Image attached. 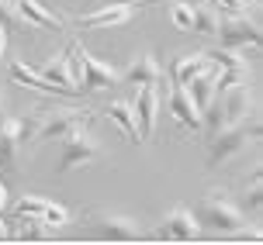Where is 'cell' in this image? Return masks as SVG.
<instances>
[{
	"label": "cell",
	"instance_id": "cell-23",
	"mask_svg": "<svg viewBox=\"0 0 263 245\" xmlns=\"http://www.w3.org/2000/svg\"><path fill=\"white\" fill-rule=\"evenodd\" d=\"M0 25L7 31H31L28 21L21 17V11H17V0H0Z\"/></svg>",
	"mask_w": 263,
	"mask_h": 245
},
{
	"label": "cell",
	"instance_id": "cell-18",
	"mask_svg": "<svg viewBox=\"0 0 263 245\" xmlns=\"http://www.w3.org/2000/svg\"><path fill=\"white\" fill-rule=\"evenodd\" d=\"M208 66H211L208 52H191V55H180V59L173 63V69H170V79H173V83H180V87H187V83H191L197 73H204Z\"/></svg>",
	"mask_w": 263,
	"mask_h": 245
},
{
	"label": "cell",
	"instance_id": "cell-25",
	"mask_svg": "<svg viewBox=\"0 0 263 245\" xmlns=\"http://www.w3.org/2000/svg\"><path fill=\"white\" fill-rule=\"evenodd\" d=\"M260 207H263V176L260 173H253V183H250V190H246V200H242V214H260Z\"/></svg>",
	"mask_w": 263,
	"mask_h": 245
},
{
	"label": "cell",
	"instance_id": "cell-20",
	"mask_svg": "<svg viewBox=\"0 0 263 245\" xmlns=\"http://www.w3.org/2000/svg\"><path fill=\"white\" fill-rule=\"evenodd\" d=\"M191 11H194V31L197 35H215V31H218L222 11H218L211 0H201V4H194Z\"/></svg>",
	"mask_w": 263,
	"mask_h": 245
},
{
	"label": "cell",
	"instance_id": "cell-4",
	"mask_svg": "<svg viewBox=\"0 0 263 245\" xmlns=\"http://www.w3.org/2000/svg\"><path fill=\"white\" fill-rule=\"evenodd\" d=\"M215 38H218V45H229V49H246V45L260 49L263 35H260V25L253 17H246V11H239V14H222Z\"/></svg>",
	"mask_w": 263,
	"mask_h": 245
},
{
	"label": "cell",
	"instance_id": "cell-22",
	"mask_svg": "<svg viewBox=\"0 0 263 245\" xmlns=\"http://www.w3.org/2000/svg\"><path fill=\"white\" fill-rule=\"evenodd\" d=\"M17 142H21V152H25V159H28L31 149L39 145V111L17 117Z\"/></svg>",
	"mask_w": 263,
	"mask_h": 245
},
{
	"label": "cell",
	"instance_id": "cell-5",
	"mask_svg": "<svg viewBox=\"0 0 263 245\" xmlns=\"http://www.w3.org/2000/svg\"><path fill=\"white\" fill-rule=\"evenodd\" d=\"M80 125H90V111H80V107H49L39 111V145L63 138L66 131L80 128Z\"/></svg>",
	"mask_w": 263,
	"mask_h": 245
},
{
	"label": "cell",
	"instance_id": "cell-24",
	"mask_svg": "<svg viewBox=\"0 0 263 245\" xmlns=\"http://www.w3.org/2000/svg\"><path fill=\"white\" fill-rule=\"evenodd\" d=\"M208 59L218 69H246V59H239V49H229V45H218V49L208 52Z\"/></svg>",
	"mask_w": 263,
	"mask_h": 245
},
{
	"label": "cell",
	"instance_id": "cell-12",
	"mask_svg": "<svg viewBox=\"0 0 263 245\" xmlns=\"http://www.w3.org/2000/svg\"><path fill=\"white\" fill-rule=\"evenodd\" d=\"M132 7L128 4H107V7H101V11H90L83 14L77 25L87 28V31H104V28H118V25H128L132 21Z\"/></svg>",
	"mask_w": 263,
	"mask_h": 245
},
{
	"label": "cell",
	"instance_id": "cell-13",
	"mask_svg": "<svg viewBox=\"0 0 263 245\" xmlns=\"http://www.w3.org/2000/svg\"><path fill=\"white\" fill-rule=\"evenodd\" d=\"M170 114L177 117V125H180V128L201 131V107L191 100L187 87H180V83H173V87H170Z\"/></svg>",
	"mask_w": 263,
	"mask_h": 245
},
{
	"label": "cell",
	"instance_id": "cell-9",
	"mask_svg": "<svg viewBox=\"0 0 263 245\" xmlns=\"http://www.w3.org/2000/svg\"><path fill=\"white\" fill-rule=\"evenodd\" d=\"M132 111H135V121H139L142 142L153 138V135H156V117H159V90H156V83H149V87H142V90L135 93Z\"/></svg>",
	"mask_w": 263,
	"mask_h": 245
},
{
	"label": "cell",
	"instance_id": "cell-10",
	"mask_svg": "<svg viewBox=\"0 0 263 245\" xmlns=\"http://www.w3.org/2000/svg\"><path fill=\"white\" fill-rule=\"evenodd\" d=\"M121 83H128V87H149V83H163V66L156 63V55H135L125 69H121Z\"/></svg>",
	"mask_w": 263,
	"mask_h": 245
},
{
	"label": "cell",
	"instance_id": "cell-32",
	"mask_svg": "<svg viewBox=\"0 0 263 245\" xmlns=\"http://www.w3.org/2000/svg\"><path fill=\"white\" fill-rule=\"evenodd\" d=\"M4 238H11V232H7V224L0 221V242H4Z\"/></svg>",
	"mask_w": 263,
	"mask_h": 245
},
{
	"label": "cell",
	"instance_id": "cell-1",
	"mask_svg": "<svg viewBox=\"0 0 263 245\" xmlns=\"http://www.w3.org/2000/svg\"><path fill=\"white\" fill-rule=\"evenodd\" d=\"M250 142H260V114H246L236 125H225L208 138V169H218L246 152Z\"/></svg>",
	"mask_w": 263,
	"mask_h": 245
},
{
	"label": "cell",
	"instance_id": "cell-16",
	"mask_svg": "<svg viewBox=\"0 0 263 245\" xmlns=\"http://www.w3.org/2000/svg\"><path fill=\"white\" fill-rule=\"evenodd\" d=\"M39 73L49 79V83H52L55 93H63V97H73V93H80L77 83L69 79V73H66V52H55L52 59H45V66H42Z\"/></svg>",
	"mask_w": 263,
	"mask_h": 245
},
{
	"label": "cell",
	"instance_id": "cell-3",
	"mask_svg": "<svg viewBox=\"0 0 263 245\" xmlns=\"http://www.w3.org/2000/svg\"><path fill=\"white\" fill-rule=\"evenodd\" d=\"M101 155H104V145L87 131V125H80V128H73V131H66V135H63L59 173H69V169H77V166H87V162L101 159Z\"/></svg>",
	"mask_w": 263,
	"mask_h": 245
},
{
	"label": "cell",
	"instance_id": "cell-19",
	"mask_svg": "<svg viewBox=\"0 0 263 245\" xmlns=\"http://www.w3.org/2000/svg\"><path fill=\"white\" fill-rule=\"evenodd\" d=\"M11 79L17 83V87H31V90H39V93H55L52 83L42 76L39 69H31L25 59H11Z\"/></svg>",
	"mask_w": 263,
	"mask_h": 245
},
{
	"label": "cell",
	"instance_id": "cell-8",
	"mask_svg": "<svg viewBox=\"0 0 263 245\" xmlns=\"http://www.w3.org/2000/svg\"><path fill=\"white\" fill-rule=\"evenodd\" d=\"M153 238H163V242H194V238H201V224H197L194 211L170 207V214L159 221V228H156Z\"/></svg>",
	"mask_w": 263,
	"mask_h": 245
},
{
	"label": "cell",
	"instance_id": "cell-2",
	"mask_svg": "<svg viewBox=\"0 0 263 245\" xmlns=\"http://www.w3.org/2000/svg\"><path fill=\"white\" fill-rule=\"evenodd\" d=\"M194 218L201 228H211V232H229L236 235L242 224H246V214L239 211V204H232L229 200V194L225 190H211L204 200H201V207L194 211Z\"/></svg>",
	"mask_w": 263,
	"mask_h": 245
},
{
	"label": "cell",
	"instance_id": "cell-33",
	"mask_svg": "<svg viewBox=\"0 0 263 245\" xmlns=\"http://www.w3.org/2000/svg\"><path fill=\"white\" fill-rule=\"evenodd\" d=\"M0 114H4V97H0Z\"/></svg>",
	"mask_w": 263,
	"mask_h": 245
},
{
	"label": "cell",
	"instance_id": "cell-7",
	"mask_svg": "<svg viewBox=\"0 0 263 245\" xmlns=\"http://www.w3.org/2000/svg\"><path fill=\"white\" fill-rule=\"evenodd\" d=\"M93 235L97 238H107V242H139L142 238V228L135 218H125V214H104V211H93Z\"/></svg>",
	"mask_w": 263,
	"mask_h": 245
},
{
	"label": "cell",
	"instance_id": "cell-17",
	"mask_svg": "<svg viewBox=\"0 0 263 245\" xmlns=\"http://www.w3.org/2000/svg\"><path fill=\"white\" fill-rule=\"evenodd\" d=\"M104 117H107V121H115V125L125 131V138H128L132 145L142 142V135H139V121H135V111H132L128 100H111L104 107Z\"/></svg>",
	"mask_w": 263,
	"mask_h": 245
},
{
	"label": "cell",
	"instance_id": "cell-21",
	"mask_svg": "<svg viewBox=\"0 0 263 245\" xmlns=\"http://www.w3.org/2000/svg\"><path fill=\"white\" fill-rule=\"evenodd\" d=\"M21 228H17V238L21 242H49L52 238V224H45L39 214H21Z\"/></svg>",
	"mask_w": 263,
	"mask_h": 245
},
{
	"label": "cell",
	"instance_id": "cell-11",
	"mask_svg": "<svg viewBox=\"0 0 263 245\" xmlns=\"http://www.w3.org/2000/svg\"><path fill=\"white\" fill-rule=\"evenodd\" d=\"M21 142H17V117H0V169L17 173L21 166Z\"/></svg>",
	"mask_w": 263,
	"mask_h": 245
},
{
	"label": "cell",
	"instance_id": "cell-29",
	"mask_svg": "<svg viewBox=\"0 0 263 245\" xmlns=\"http://www.w3.org/2000/svg\"><path fill=\"white\" fill-rule=\"evenodd\" d=\"M218 11L222 14H239V11H246V0H218Z\"/></svg>",
	"mask_w": 263,
	"mask_h": 245
},
{
	"label": "cell",
	"instance_id": "cell-26",
	"mask_svg": "<svg viewBox=\"0 0 263 245\" xmlns=\"http://www.w3.org/2000/svg\"><path fill=\"white\" fill-rule=\"evenodd\" d=\"M170 21H173L177 31H194V11H191V4H173Z\"/></svg>",
	"mask_w": 263,
	"mask_h": 245
},
{
	"label": "cell",
	"instance_id": "cell-28",
	"mask_svg": "<svg viewBox=\"0 0 263 245\" xmlns=\"http://www.w3.org/2000/svg\"><path fill=\"white\" fill-rule=\"evenodd\" d=\"M42 221L45 224H52V228H63V224H69V211H66L63 204H45V211H42Z\"/></svg>",
	"mask_w": 263,
	"mask_h": 245
},
{
	"label": "cell",
	"instance_id": "cell-6",
	"mask_svg": "<svg viewBox=\"0 0 263 245\" xmlns=\"http://www.w3.org/2000/svg\"><path fill=\"white\" fill-rule=\"evenodd\" d=\"M73 49L80 55V66H83V76H80V90H111V87H121V69H115L111 63H101L97 55L83 49L80 42H73Z\"/></svg>",
	"mask_w": 263,
	"mask_h": 245
},
{
	"label": "cell",
	"instance_id": "cell-31",
	"mask_svg": "<svg viewBox=\"0 0 263 245\" xmlns=\"http://www.w3.org/2000/svg\"><path fill=\"white\" fill-rule=\"evenodd\" d=\"M4 207H7V187L0 183V211H4Z\"/></svg>",
	"mask_w": 263,
	"mask_h": 245
},
{
	"label": "cell",
	"instance_id": "cell-15",
	"mask_svg": "<svg viewBox=\"0 0 263 245\" xmlns=\"http://www.w3.org/2000/svg\"><path fill=\"white\" fill-rule=\"evenodd\" d=\"M218 100H222V114H225V125H236L242 117L253 111V97H250V87L242 83V87H232V90L218 93Z\"/></svg>",
	"mask_w": 263,
	"mask_h": 245
},
{
	"label": "cell",
	"instance_id": "cell-30",
	"mask_svg": "<svg viewBox=\"0 0 263 245\" xmlns=\"http://www.w3.org/2000/svg\"><path fill=\"white\" fill-rule=\"evenodd\" d=\"M7 35H11V31L0 25V59H4V52H7Z\"/></svg>",
	"mask_w": 263,
	"mask_h": 245
},
{
	"label": "cell",
	"instance_id": "cell-14",
	"mask_svg": "<svg viewBox=\"0 0 263 245\" xmlns=\"http://www.w3.org/2000/svg\"><path fill=\"white\" fill-rule=\"evenodd\" d=\"M17 11H21V17L28 21V28L31 31H39V28H49V31H63L66 21L59 17V14H52L42 0H17Z\"/></svg>",
	"mask_w": 263,
	"mask_h": 245
},
{
	"label": "cell",
	"instance_id": "cell-27",
	"mask_svg": "<svg viewBox=\"0 0 263 245\" xmlns=\"http://www.w3.org/2000/svg\"><path fill=\"white\" fill-rule=\"evenodd\" d=\"M45 204H49L45 197L25 194L21 200H17V204H14V214H17V218H21V214H39V218H42V211H45Z\"/></svg>",
	"mask_w": 263,
	"mask_h": 245
}]
</instances>
